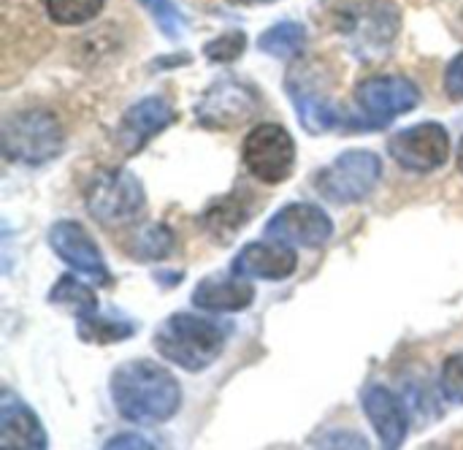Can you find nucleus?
<instances>
[{
  "label": "nucleus",
  "instance_id": "1",
  "mask_svg": "<svg viewBox=\"0 0 463 450\" xmlns=\"http://www.w3.org/2000/svg\"><path fill=\"white\" fill-rule=\"evenodd\" d=\"M109 394L117 413L138 426L165 424L182 407L179 380L163 364L149 359L119 364L109 378Z\"/></svg>",
  "mask_w": 463,
  "mask_h": 450
},
{
  "label": "nucleus",
  "instance_id": "2",
  "mask_svg": "<svg viewBox=\"0 0 463 450\" xmlns=\"http://www.w3.org/2000/svg\"><path fill=\"white\" fill-rule=\"evenodd\" d=\"M228 334V323L195 312H174L155 329L152 348L163 361L198 375L222 356Z\"/></svg>",
  "mask_w": 463,
  "mask_h": 450
},
{
  "label": "nucleus",
  "instance_id": "3",
  "mask_svg": "<svg viewBox=\"0 0 463 450\" xmlns=\"http://www.w3.org/2000/svg\"><path fill=\"white\" fill-rule=\"evenodd\" d=\"M65 128L49 109H19L5 114L0 125L3 155L19 166H46L65 149Z\"/></svg>",
  "mask_w": 463,
  "mask_h": 450
},
{
  "label": "nucleus",
  "instance_id": "4",
  "mask_svg": "<svg viewBox=\"0 0 463 450\" xmlns=\"http://www.w3.org/2000/svg\"><path fill=\"white\" fill-rule=\"evenodd\" d=\"M334 24L355 57L377 60L402 33V11L391 0H353L339 8Z\"/></svg>",
  "mask_w": 463,
  "mask_h": 450
},
{
  "label": "nucleus",
  "instance_id": "5",
  "mask_svg": "<svg viewBox=\"0 0 463 450\" xmlns=\"http://www.w3.org/2000/svg\"><path fill=\"white\" fill-rule=\"evenodd\" d=\"M87 215L100 225H125L133 223L146 206V190L141 179L122 168H98L84 187Z\"/></svg>",
  "mask_w": 463,
  "mask_h": 450
},
{
  "label": "nucleus",
  "instance_id": "6",
  "mask_svg": "<svg viewBox=\"0 0 463 450\" xmlns=\"http://www.w3.org/2000/svg\"><path fill=\"white\" fill-rule=\"evenodd\" d=\"M285 92L298 114L301 128L309 136H323L331 133L342 125H347L345 114L339 111V106L334 103L323 71L317 68V62L312 60H301L296 65H290V71L285 73Z\"/></svg>",
  "mask_w": 463,
  "mask_h": 450
},
{
  "label": "nucleus",
  "instance_id": "7",
  "mask_svg": "<svg viewBox=\"0 0 463 450\" xmlns=\"http://www.w3.org/2000/svg\"><path fill=\"white\" fill-rule=\"evenodd\" d=\"M263 106L260 90L239 76L214 79L193 106V117L206 130H236L247 125Z\"/></svg>",
  "mask_w": 463,
  "mask_h": 450
},
{
  "label": "nucleus",
  "instance_id": "8",
  "mask_svg": "<svg viewBox=\"0 0 463 450\" xmlns=\"http://www.w3.org/2000/svg\"><path fill=\"white\" fill-rule=\"evenodd\" d=\"M383 179V160L369 149H347L315 174V190L331 204H358Z\"/></svg>",
  "mask_w": 463,
  "mask_h": 450
},
{
  "label": "nucleus",
  "instance_id": "9",
  "mask_svg": "<svg viewBox=\"0 0 463 450\" xmlns=\"http://www.w3.org/2000/svg\"><path fill=\"white\" fill-rule=\"evenodd\" d=\"M420 87L402 73H377L355 87V109L361 128H385L396 117L418 109Z\"/></svg>",
  "mask_w": 463,
  "mask_h": 450
},
{
  "label": "nucleus",
  "instance_id": "10",
  "mask_svg": "<svg viewBox=\"0 0 463 450\" xmlns=\"http://www.w3.org/2000/svg\"><path fill=\"white\" fill-rule=\"evenodd\" d=\"M241 163L252 179L263 185H282L296 171V141L279 122L255 125L241 144Z\"/></svg>",
  "mask_w": 463,
  "mask_h": 450
},
{
  "label": "nucleus",
  "instance_id": "11",
  "mask_svg": "<svg viewBox=\"0 0 463 450\" xmlns=\"http://www.w3.org/2000/svg\"><path fill=\"white\" fill-rule=\"evenodd\" d=\"M388 155L410 174H434L448 166L453 155V139L442 122L426 120L396 130L388 139Z\"/></svg>",
  "mask_w": 463,
  "mask_h": 450
},
{
  "label": "nucleus",
  "instance_id": "12",
  "mask_svg": "<svg viewBox=\"0 0 463 450\" xmlns=\"http://www.w3.org/2000/svg\"><path fill=\"white\" fill-rule=\"evenodd\" d=\"M46 242L52 247V253L79 277L90 280L95 288H111L114 285V274L98 247V242L92 239V234L79 223V220H57L52 223Z\"/></svg>",
  "mask_w": 463,
  "mask_h": 450
},
{
  "label": "nucleus",
  "instance_id": "13",
  "mask_svg": "<svg viewBox=\"0 0 463 450\" xmlns=\"http://www.w3.org/2000/svg\"><path fill=\"white\" fill-rule=\"evenodd\" d=\"M334 236V220L331 215L307 201H296L282 206L269 223H266V239H277L293 247L320 250Z\"/></svg>",
  "mask_w": 463,
  "mask_h": 450
},
{
  "label": "nucleus",
  "instance_id": "14",
  "mask_svg": "<svg viewBox=\"0 0 463 450\" xmlns=\"http://www.w3.org/2000/svg\"><path fill=\"white\" fill-rule=\"evenodd\" d=\"M179 120L176 106L163 95H149L136 101L117 125V144L125 155H138L152 139L168 130Z\"/></svg>",
  "mask_w": 463,
  "mask_h": 450
},
{
  "label": "nucleus",
  "instance_id": "15",
  "mask_svg": "<svg viewBox=\"0 0 463 450\" xmlns=\"http://www.w3.org/2000/svg\"><path fill=\"white\" fill-rule=\"evenodd\" d=\"M361 407L383 448H402L410 435V407L388 386L372 383L361 394Z\"/></svg>",
  "mask_w": 463,
  "mask_h": 450
},
{
  "label": "nucleus",
  "instance_id": "16",
  "mask_svg": "<svg viewBox=\"0 0 463 450\" xmlns=\"http://www.w3.org/2000/svg\"><path fill=\"white\" fill-rule=\"evenodd\" d=\"M298 269V253L293 244L269 239V242H250L244 244L233 261H231V272L244 277V280H269V282H279L293 277Z\"/></svg>",
  "mask_w": 463,
  "mask_h": 450
},
{
  "label": "nucleus",
  "instance_id": "17",
  "mask_svg": "<svg viewBox=\"0 0 463 450\" xmlns=\"http://www.w3.org/2000/svg\"><path fill=\"white\" fill-rule=\"evenodd\" d=\"M0 448L5 450H43L49 448V435L41 418L14 394H0Z\"/></svg>",
  "mask_w": 463,
  "mask_h": 450
},
{
  "label": "nucleus",
  "instance_id": "18",
  "mask_svg": "<svg viewBox=\"0 0 463 450\" xmlns=\"http://www.w3.org/2000/svg\"><path fill=\"white\" fill-rule=\"evenodd\" d=\"M255 302V288L239 274H209L190 293V304L209 315L241 312Z\"/></svg>",
  "mask_w": 463,
  "mask_h": 450
},
{
  "label": "nucleus",
  "instance_id": "19",
  "mask_svg": "<svg viewBox=\"0 0 463 450\" xmlns=\"http://www.w3.org/2000/svg\"><path fill=\"white\" fill-rule=\"evenodd\" d=\"M250 217H252V209H250V204L244 201V193H241V190H231V193H225V196L212 198V201L203 206L198 223H201L203 234H206L212 242H217V244H231L233 236L247 225Z\"/></svg>",
  "mask_w": 463,
  "mask_h": 450
},
{
  "label": "nucleus",
  "instance_id": "20",
  "mask_svg": "<svg viewBox=\"0 0 463 450\" xmlns=\"http://www.w3.org/2000/svg\"><path fill=\"white\" fill-rule=\"evenodd\" d=\"M136 331H138V323L117 310H111V312L98 310L95 315L76 321V334L87 345H117V342L133 340Z\"/></svg>",
  "mask_w": 463,
  "mask_h": 450
},
{
  "label": "nucleus",
  "instance_id": "21",
  "mask_svg": "<svg viewBox=\"0 0 463 450\" xmlns=\"http://www.w3.org/2000/svg\"><path fill=\"white\" fill-rule=\"evenodd\" d=\"M174 250H176V234L165 223H144V225H138L130 234L128 247H125V253L133 261H141V263L165 261L168 255H174Z\"/></svg>",
  "mask_w": 463,
  "mask_h": 450
},
{
  "label": "nucleus",
  "instance_id": "22",
  "mask_svg": "<svg viewBox=\"0 0 463 450\" xmlns=\"http://www.w3.org/2000/svg\"><path fill=\"white\" fill-rule=\"evenodd\" d=\"M49 304H54V307H60V310H65V312H71L76 321H79V318H87V315H95V312L100 310V302H98V296H95V291H92V282L84 280V277H79L76 272H73V274H62V277L52 285V291H49Z\"/></svg>",
  "mask_w": 463,
  "mask_h": 450
},
{
  "label": "nucleus",
  "instance_id": "23",
  "mask_svg": "<svg viewBox=\"0 0 463 450\" xmlns=\"http://www.w3.org/2000/svg\"><path fill=\"white\" fill-rule=\"evenodd\" d=\"M309 43V33L301 22H277L271 24L260 38H258V49L269 57H277V60H293L298 57Z\"/></svg>",
  "mask_w": 463,
  "mask_h": 450
},
{
  "label": "nucleus",
  "instance_id": "24",
  "mask_svg": "<svg viewBox=\"0 0 463 450\" xmlns=\"http://www.w3.org/2000/svg\"><path fill=\"white\" fill-rule=\"evenodd\" d=\"M106 0H43V11L54 24L76 27L92 22L103 11Z\"/></svg>",
  "mask_w": 463,
  "mask_h": 450
},
{
  "label": "nucleus",
  "instance_id": "25",
  "mask_svg": "<svg viewBox=\"0 0 463 450\" xmlns=\"http://www.w3.org/2000/svg\"><path fill=\"white\" fill-rule=\"evenodd\" d=\"M244 49H247V35L241 30H228L203 43V57L214 65H231L244 54Z\"/></svg>",
  "mask_w": 463,
  "mask_h": 450
},
{
  "label": "nucleus",
  "instance_id": "26",
  "mask_svg": "<svg viewBox=\"0 0 463 450\" xmlns=\"http://www.w3.org/2000/svg\"><path fill=\"white\" fill-rule=\"evenodd\" d=\"M141 5L152 14V19L157 22V27L163 30L165 38L179 41L184 35L187 19H184L182 8L174 0H141Z\"/></svg>",
  "mask_w": 463,
  "mask_h": 450
},
{
  "label": "nucleus",
  "instance_id": "27",
  "mask_svg": "<svg viewBox=\"0 0 463 450\" xmlns=\"http://www.w3.org/2000/svg\"><path fill=\"white\" fill-rule=\"evenodd\" d=\"M439 391L450 405H463V350L445 359L439 369Z\"/></svg>",
  "mask_w": 463,
  "mask_h": 450
},
{
  "label": "nucleus",
  "instance_id": "28",
  "mask_svg": "<svg viewBox=\"0 0 463 450\" xmlns=\"http://www.w3.org/2000/svg\"><path fill=\"white\" fill-rule=\"evenodd\" d=\"M445 92H448V98L456 101V103H461L463 101V52L461 54H456V57L448 62V68H445Z\"/></svg>",
  "mask_w": 463,
  "mask_h": 450
},
{
  "label": "nucleus",
  "instance_id": "29",
  "mask_svg": "<svg viewBox=\"0 0 463 450\" xmlns=\"http://www.w3.org/2000/svg\"><path fill=\"white\" fill-rule=\"evenodd\" d=\"M315 445H326V448H366L369 443H366L361 435H345V432H336V435H328L323 443H315Z\"/></svg>",
  "mask_w": 463,
  "mask_h": 450
},
{
  "label": "nucleus",
  "instance_id": "30",
  "mask_svg": "<svg viewBox=\"0 0 463 450\" xmlns=\"http://www.w3.org/2000/svg\"><path fill=\"white\" fill-rule=\"evenodd\" d=\"M103 448H155V443L144 440L141 435H117L103 443Z\"/></svg>",
  "mask_w": 463,
  "mask_h": 450
},
{
  "label": "nucleus",
  "instance_id": "31",
  "mask_svg": "<svg viewBox=\"0 0 463 450\" xmlns=\"http://www.w3.org/2000/svg\"><path fill=\"white\" fill-rule=\"evenodd\" d=\"M453 33L463 41V3H458V8L453 14Z\"/></svg>",
  "mask_w": 463,
  "mask_h": 450
},
{
  "label": "nucleus",
  "instance_id": "32",
  "mask_svg": "<svg viewBox=\"0 0 463 450\" xmlns=\"http://www.w3.org/2000/svg\"><path fill=\"white\" fill-rule=\"evenodd\" d=\"M231 5H247V8H252V5H269V3H277V0H228Z\"/></svg>",
  "mask_w": 463,
  "mask_h": 450
},
{
  "label": "nucleus",
  "instance_id": "33",
  "mask_svg": "<svg viewBox=\"0 0 463 450\" xmlns=\"http://www.w3.org/2000/svg\"><path fill=\"white\" fill-rule=\"evenodd\" d=\"M456 163H458V171H461V177H463V136H461V141H458V152H456Z\"/></svg>",
  "mask_w": 463,
  "mask_h": 450
}]
</instances>
